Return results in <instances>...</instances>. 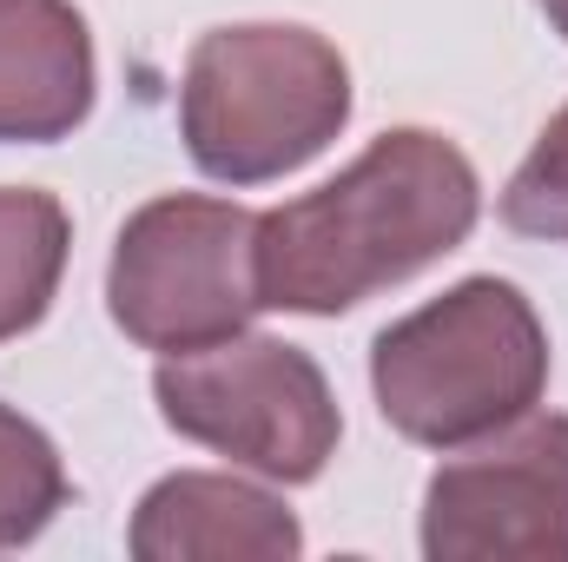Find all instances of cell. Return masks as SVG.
Segmentation results:
<instances>
[{
    "label": "cell",
    "mask_w": 568,
    "mask_h": 562,
    "mask_svg": "<svg viewBox=\"0 0 568 562\" xmlns=\"http://www.w3.org/2000/svg\"><path fill=\"white\" fill-rule=\"evenodd\" d=\"M93 113V33L73 0H0V140H67Z\"/></svg>",
    "instance_id": "cell-8"
},
{
    "label": "cell",
    "mask_w": 568,
    "mask_h": 562,
    "mask_svg": "<svg viewBox=\"0 0 568 562\" xmlns=\"http://www.w3.org/2000/svg\"><path fill=\"white\" fill-rule=\"evenodd\" d=\"M503 225L523 239H568V107L542 127L536 152L503 192Z\"/></svg>",
    "instance_id": "cell-11"
},
{
    "label": "cell",
    "mask_w": 568,
    "mask_h": 562,
    "mask_svg": "<svg viewBox=\"0 0 568 562\" xmlns=\"http://www.w3.org/2000/svg\"><path fill=\"white\" fill-rule=\"evenodd\" d=\"M297 550H304L297 516L239 476L179 470L145 490L133 516L140 562H291Z\"/></svg>",
    "instance_id": "cell-7"
},
{
    "label": "cell",
    "mask_w": 568,
    "mask_h": 562,
    "mask_svg": "<svg viewBox=\"0 0 568 562\" xmlns=\"http://www.w3.org/2000/svg\"><path fill=\"white\" fill-rule=\"evenodd\" d=\"M159 418L179 436L252 463L258 476L311 483L337 450V404L324 371L284 338H219L179 351L152 378Z\"/></svg>",
    "instance_id": "cell-5"
},
{
    "label": "cell",
    "mask_w": 568,
    "mask_h": 562,
    "mask_svg": "<svg viewBox=\"0 0 568 562\" xmlns=\"http://www.w3.org/2000/svg\"><path fill=\"white\" fill-rule=\"evenodd\" d=\"M542 13L556 20V33H568V0H542Z\"/></svg>",
    "instance_id": "cell-12"
},
{
    "label": "cell",
    "mask_w": 568,
    "mask_h": 562,
    "mask_svg": "<svg viewBox=\"0 0 568 562\" xmlns=\"http://www.w3.org/2000/svg\"><path fill=\"white\" fill-rule=\"evenodd\" d=\"M113 324L145 351H205L252 324L258 298V212L232 199H152L126 219L106 279Z\"/></svg>",
    "instance_id": "cell-4"
},
{
    "label": "cell",
    "mask_w": 568,
    "mask_h": 562,
    "mask_svg": "<svg viewBox=\"0 0 568 562\" xmlns=\"http://www.w3.org/2000/svg\"><path fill=\"white\" fill-rule=\"evenodd\" d=\"M371 384L390 430L429 450H463L536 411L549 384V331L516 284L463 279L377 338Z\"/></svg>",
    "instance_id": "cell-2"
},
{
    "label": "cell",
    "mask_w": 568,
    "mask_h": 562,
    "mask_svg": "<svg viewBox=\"0 0 568 562\" xmlns=\"http://www.w3.org/2000/svg\"><path fill=\"white\" fill-rule=\"evenodd\" d=\"M67 272V212L53 192L0 185V344L33 331Z\"/></svg>",
    "instance_id": "cell-9"
},
{
    "label": "cell",
    "mask_w": 568,
    "mask_h": 562,
    "mask_svg": "<svg viewBox=\"0 0 568 562\" xmlns=\"http://www.w3.org/2000/svg\"><path fill=\"white\" fill-rule=\"evenodd\" d=\"M67 503V470L60 450L47 443L40 423L0 404V550L33 543Z\"/></svg>",
    "instance_id": "cell-10"
},
{
    "label": "cell",
    "mask_w": 568,
    "mask_h": 562,
    "mask_svg": "<svg viewBox=\"0 0 568 562\" xmlns=\"http://www.w3.org/2000/svg\"><path fill=\"white\" fill-rule=\"evenodd\" d=\"M429 562H568V418H516L424 496Z\"/></svg>",
    "instance_id": "cell-6"
},
{
    "label": "cell",
    "mask_w": 568,
    "mask_h": 562,
    "mask_svg": "<svg viewBox=\"0 0 568 562\" xmlns=\"http://www.w3.org/2000/svg\"><path fill=\"white\" fill-rule=\"evenodd\" d=\"M351 120V67L311 27H219L185 60L179 127L199 172L265 185L317 159Z\"/></svg>",
    "instance_id": "cell-3"
},
{
    "label": "cell",
    "mask_w": 568,
    "mask_h": 562,
    "mask_svg": "<svg viewBox=\"0 0 568 562\" xmlns=\"http://www.w3.org/2000/svg\"><path fill=\"white\" fill-rule=\"evenodd\" d=\"M476 212V165L443 133H384L331 185L258 219V298L278 311L337 318L456 252Z\"/></svg>",
    "instance_id": "cell-1"
}]
</instances>
